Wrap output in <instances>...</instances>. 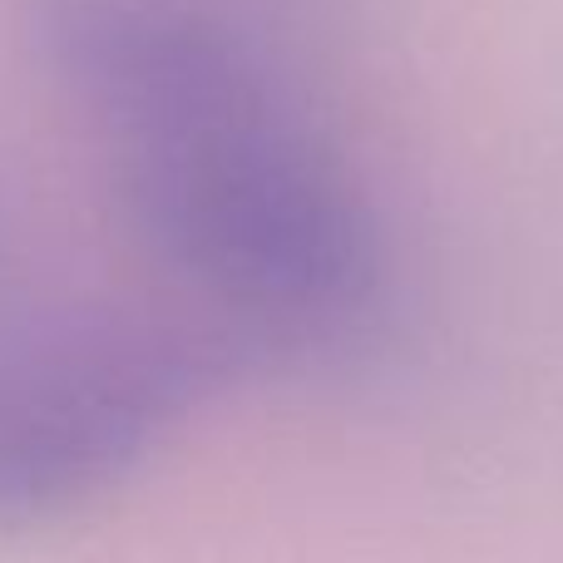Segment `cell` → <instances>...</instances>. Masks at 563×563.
<instances>
[{
	"label": "cell",
	"mask_w": 563,
	"mask_h": 563,
	"mask_svg": "<svg viewBox=\"0 0 563 563\" xmlns=\"http://www.w3.org/2000/svg\"><path fill=\"white\" fill-rule=\"evenodd\" d=\"M30 35L119 223L247 361L376 327V223L253 25L213 0H35Z\"/></svg>",
	"instance_id": "cell-1"
},
{
	"label": "cell",
	"mask_w": 563,
	"mask_h": 563,
	"mask_svg": "<svg viewBox=\"0 0 563 563\" xmlns=\"http://www.w3.org/2000/svg\"><path fill=\"white\" fill-rule=\"evenodd\" d=\"M20 291V213L15 198L0 184V301H10Z\"/></svg>",
	"instance_id": "cell-3"
},
{
	"label": "cell",
	"mask_w": 563,
	"mask_h": 563,
	"mask_svg": "<svg viewBox=\"0 0 563 563\" xmlns=\"http://www.w3.org/2000/svg\"><path fill=\"white\" fill-rule=\"evenodd\" d=\"M253 361L194 307L109 297L0 301V539L124 485Z\"/></svg>",
	"instance_id": "cell-2"
}]
</instances>
